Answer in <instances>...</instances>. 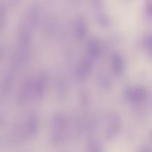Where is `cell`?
Returning a JSON list of instances; mask_svg holds the SVG:
<instances>
[{
  "instance_id": "cell-1",
  "label": "cell",
  "mask_w": 152,
  "mask_h": 152,
  "mask_svg": "<svg viewBox=\"0 0 152 152\" xmlns=\"http://www.w3.org/2000/svg\"><path fill=\"white\" fill-rule=\"evenodd\" d=\"M14 1H16V0H14Z\"/></svg>"
}]
</instances>
